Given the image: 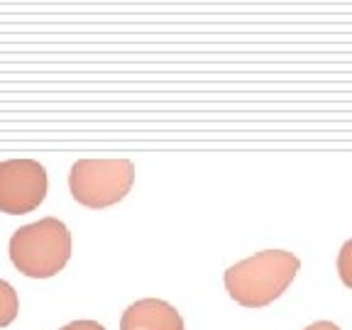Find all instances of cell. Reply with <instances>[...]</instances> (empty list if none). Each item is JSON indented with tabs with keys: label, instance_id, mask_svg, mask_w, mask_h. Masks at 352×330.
<instances>
[{
	"label": "cell",
	"instance_id": "cell-1",
	"mask_svg": "<svg viewBox=\"0 0 352 330\" xmlns=\"http://www.w3.org/2000/svg\"><path fill=\"white\" fill-rule=\"evenodd\" d=\"M298 257L284 250H267L232 264L226 272V289L245 308L270 306L298 274Z\"/></svg>",
	"mask_w": 352,
	"mask_h": 330
},
{
	"label": "cell",
	"instance_id": "cell-2",
	"mask_svg": "<svg viewBox=\"0 0 352 330\" xmlns=\"http://www.w3.org/2000/svg\"><path fill=\"white\" fill-rule=\"evenodd\" d=\"M72 257V232L56 218H44L20 228L10 240V259L25 276L50 279Z\"/></svg>",
	"mask_w": 352,
	"mask_h": 330
},
{
	"label": "cell",
	"instance_id": "cell-3",
	"mask_svg": "<svg viewBox=\"0 0 352 330\" xmlns=\"http://www.w3.org/2000/svg\"><path fill=\"white\" fill-rule=\"evenodd\" d=\"M135 164L127 160H81L72 166V196L88 208H108L130 193Z\"/></svg>",
	"mask_w": 352,
	"mask_h": 330
},
{
	"label": "cell",
	"instance_id": "cell-4",
	"mask_svg": "<svg viewBox=\"0 0 352 330\" xmlns=\"http://www.w3.org/2000/svg\"><path fill=\"white\" fill-rule=\"evenodd\" d=\"M47 196V171L39 162H0V210L22 215L34 210Z\"/></svg>",
	"mask_w": 352,
	"mask_h": 330
},
{
	"label": "cell",
	"instance_id": "cell-5",
	"mask_svg": "<svg viewBox=\"0 0 352 330\" xmlns=\"http://www.w3.org/2000/svg\"><path fill=\"white\" fill-rule=\"evenodd\" d=\"M120 330H184V318L160 298H142L122 314Z\"/></svg>",
	"mask_w": 352,
	"mask_h": 330
},
{
	"label": "cell",
	"instance_id": "cell-6",
	"mask_svg": "<svg viewBox=\"0 0 352 330\" xmlns=\"http://www.w3.org/2000/svg\"><path fill=\"white\" fill-rule=\"evenodd\" d=\"M17 311H20V301H17L15 289L0 279V328L10 325L17 318Z\"/></svg>",
	"mask_w": 352,
	"mask_h": 330
},
{
	"label": "cell",
	"instance_id": "cell-7",
	"mask_svg": "<svg viewBox=\"0 0 352 330\" xmlns=\"http://www.w3.org/2000/svg\"><path fill=\"white\" fill-rule=\"evenodd\" d=\"M338 274H340L342 284L352 289V240H347L338 254Z\"/></svg>",
	"mask_w": 352,
	"mask_h": 330
},
{
	"label": "cell",
	"instance_id": "cell-8",
	"mask_svg": "<svg viewBox=\"0 0 352 330\" xmlns=\"http://www.w3.org/2000/svg\"><path fill=\"white\" fill-rule=\"evenodd\" d=\"M61 330H105V328L100 323H96V320H74V323H69Z\"/></svg>",
	"mask_w": 352,
	"mask_h": 330
},
{
	"label": "cell",
	"instance_id": "cell-9",
	"mask_svg": "<svg viewBox=\"0 0 352 330\" xmlns=\"http://www.w3.org/2000/svg\"><path fill=\"white\" fill-rule=\"evenodd\" d=\"M306 330H340L336 323H330V320H318V323H314V325H308Z\"/></svg>",
	"mask_w": 352,
	"mask_h": 330
}]
</instances>
